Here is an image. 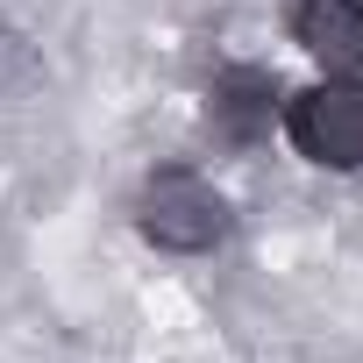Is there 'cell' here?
Listing matches in <instances>:
<instances>
[{
	"label": "cell",
	"instance_id": "4",
	"mask_svg": "<svg viewBox=\"0 0 363 363\" xmlns=\"http://www.w3.org/2000/svg\"><path fill=\"white\" fill-rule=\"evenodd\" d=\"M271 114H278V79L257 72V65L221 72L214 93H207V121H214V135H228V143H257V135H271Z\"/></svg>",
	"mask_w": 363,
	"mask_h": 363
},
{
	"label": "cell",
	"instance_id": "3",
	"mask_svg": "<svg viewBox=\"0 0 363 363\" xmlns=\"http://www.w3.org/2000/svg\"><path fill=\"white\" fill-rule=\"evenodd\" d=\"M292 43L313 65H328V79H356L363 72V0H299Z\"/></svg>",
	"mask_w": 363,
	"mask_h": 363
},
{
	"label": "cell",
	"instance_id": "2",
	"mask_svg": "<svg viewBox=\"0 0 363 363\" xmlns=\"http://www.w3.org/2000/svg\"><path fill=\"white\" fill-rule=\"evenodd\" d=\"M285 135L320 171H363V86L356 79H320V86L292 93Z\"/></svg>",
	"mask_w": 363,
	"mask_h": 363
},
{
	"label": "cell",
	"instance_id": "1",
	"mask_svg": "<svg viewBox=\"0 0 363 363\" xmlns=\"http://www.w3.org/2000/svg\"><path fill=\"white\" fill-rule=\"evenodd\" d=\"M135 228L157 250L200 257V250H214L228 235V200L207 186L200 171H150L143 193H135Z\"/></svg>",
	"mask_w": 363,
	"mask_h": 363
}]
</instances>
